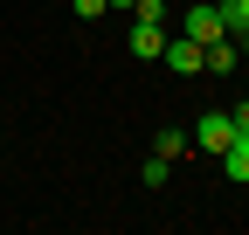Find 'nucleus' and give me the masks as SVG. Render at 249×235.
<instances>
[{
  "label": "nucleus",
  "instance_id": "nucleus-3",
  "mask_svg": "<svg viewBox=\"0 0 249 235\" xmlns=\"http://www.w3.org/2000/svg\"><path fill=\"white\" fill-rule=\"evenodd\" d=\"M160 63H166L173 76H201V42H194V35H173V42L160 49Z\"/></svg>",
  "mask_w": 249,
  "mask_h": 235
},
{
  "label": "nucleus",
  "instance_id": "nucleus-5",
  "mask_svg": "<svg viewBox=\"0 0 249 235\" xmlns=\"http://www.w3.org/2000/svg\"><path fill=\"white\" fill-rule=\"evenodd\" d=\"M222 173H229V180H249V132H235L222 145Z\"/></svg>",
  "mask_w": 249,
  "mask_h": 235
},
{
  "label": "nucleus",
  "instance_id": "nucleus-2",
  "mask_svg": "<svg viewBox=\"0 0 249 235\" xmlns=\"http://www.w3.org/2000/svg\"><path fill=\"white\" fill-rule=\"evenodd\" d=\"M180 35H194L201 49H208V42H222V35H229V28H222V7H208V0H201V7H187Z\"/></svg>",
  "mask_w": 249,
  "mask_h": 235
},
{
  "label": "nucleus",
  "instance_id": "nucleus-8",
  "mask_svg": "<svg viewBox=\"0 0 249 235\" xmlns=\"http://www.w3.org/2000/svg\"><path fill=\"white\" fill-rule=\"evenodd\" d=\"M242 21H249V7H242V0H222V28H229V35H235Z\"/></svg>",
  "mask_w": 249,
  "mask_h": 235
},
{
  "label": "nucleus",
  "instance_id": "nucleus-12",
  "mask_svg": "<svg viewBox=\"0 0 249 235\" xmlns=\"http://www.w3.org/2000/svg\"><path fill=\"white\" fill-rule=\"evenodd\" d=\"M104 7H132V0H104Z\"/></svg>",
  "mask_w": 249,
  "mask_h": 235
},
{
  "label": "nucleus",
  "instance_id": "nucleus-9",
  "mask_svg": "<svg viewBox=\"0 0 249 235\" xmlns=\"http://www.w3.org/2000/svg\"><path fill=\"white\" fill-rule=\"evenodd\" d=\"M229 125H235V132H249V97H235V111H229Z\"/></svg>",
  "mask_w": 249,
  "mask_h": 235
},
{
  "label": "nucleus",
  "instance_id": "nucleus-6",
  "mask_svg": "<svg viewBox=\"0 0 249 235\" xmlns=\"http://www.w3.org/2000/svg\"><path fill=\"white\" fill-rule=\"evenodd\" d=\"M187 145H194V138H187V132H173V125H166V132H160V145H152V152H160V159H180V152H187Z\"/></svg>",
  "mask_w": 249,
  "mask_h": 235
},
{
  "label": "nucleus",
  "instance_id": "nucleus-7",
  "mask_svg": "<svg viewBox=\"0 0 249 235\" xmlns=\"http://www.w3.org/2000/svg\"><path fill=\"white\" fill-rule=\"evenodd\" d=\"M166 173H173V159H160V152H152V159L139 166V180H145V187H166Z\"/></svg>",
  "mask_w": 249,
  "mask_h": 235
},
{
  "label": "nucleus",
  "instance_id": "nucleus-1",
  "mask_svg": "<svg viewBox=\"0 0 249 235\" xmlns=\"http://www.w3.org/2000/svg\"><path fill=\"white\" fill-rule=\"evenodd\" d=\"M187 138H194V145H201L208 159H222V145L235 138V125H229V111H208V118H201V125L187 132Z\"/></svg>",
  "mask_w": 249,
  "mask_h": 235
},
{
  "label": "nucleus",
  "instance_id": "nucleus-13",
  "mask_svg": "<svg viewBox=\"0 0 249 235\" xmlns=\"http://www.w3.org/2000/svg\"><path fill=\"white\" fill-rule=\"evenodd\" d=\"M242 7H249V0H242Z\"/></svg>",
  "mask_w": 249,
  "mask_h": 235
},
{
  "label": "nucleus",
  "instance_id": "nucleus-10",
  "mask_svg": "<svg viewBox=\"0 0 249 235\" xmlns=\"http://www.w3.org/2000/svg\"><path fill=\"white\" fill-rule=\"evenodd\" d=\"M76 14H83V21H97V14H104V0H76Z\"/></svg>",
  "mask_w": 249,
  "mask_h": 235
},
{
  "label": "nucleus",
  "instance_id": "nucleus-11",
  "mask_svg": "<svg viewBox=\"0 0 249 235\" xmlns=\"http://www.w3.org/2000/svg\"><path fill=\"white\" fill-rule=\"evenodd\" d=\"M235 49H242V63H249V21H242V28H235Z\"/></svg>",
  "mask_w": 249,
  "mask_h": 235
},
{
  "label": "nucleus",
  "instance_id": "nucleus-4",
  "mask_svg": "<svg viewBox=\"0 0 249 235\" xmlns=\"http://www.w3.org/2000/svg\"><path fill=\"white\" fill-rule=\"evenodd\" d=\"M124 49H132L139 63H152V55L166 49V28H160V21H132V42H124Z\"/></svg>",
  "mask_w": 249,
  "mask_h": 235
}]
</instances>
